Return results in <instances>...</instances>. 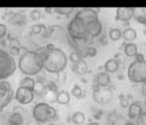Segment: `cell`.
<instances>
[{
  "mask_svg": "<svg viewBox=\"0 0 146 125\" xmlns=\"http://www.w3.org/2000/svg\"><path fill=\"white\" fill-rule=\"evenodd\" d=\"M47 53L42 58L43 69L50 73H60L65 71L68 65V57L63 50L53 45L46 46Z\"/></svg>",
  "mask_w": 146,
  "mask_h": 125,
  "instance_id": "cell-1",
  "label": "cell"
},
{
  "mask_svg": "<svg viewBox=\"0 0 146 125\" xmlns=\"http://www.w3.org/2000/svg\"><path fill=\"white\" fill-rule=\"evenodd\" d=\"M17 67L26 77L38 75L43 69V60L36 51H25L19 57Z\"/></svg>",
  "mask_w": 146,
  "mask_h": 125,
  "instance_id": "cell-2",
  "label": "cell"
},
{
  "mask_svg": "<svg viewBox=\"0 0 146 125\" xmlns=\"http://www.w3.org/2000/svg\"><path fill=\"white\" fill-rule=\"evenodd\" d=\"M32 115L33 120L40 124H45L57 119L58 111L47 102H39L33 107Z\"/></svg>",
  "mask_w": 146,
  "mask_h": 125,
  "instance_id": "cell-3",
  "label": "cell"
},
{
  "mask_svg": "<svg viewBox=\"0 0 146 125\" xmlns=\"http://www.w3.org/2000/svg\"><path fill=\"white\" fill-rule=\"evenodd\" d=\"M17 65L9 53L0 49V81H5L15 73Z\"/></svg>",
  "mask_w": 146,
  "mask_h": 125,
  "instance_id": "cell-4",
  "label": "cell"
},
{
  "mask_svg": "<svg viewBox=\"0 0 146 125\" xmlns=\"http://www.w3.org/2000/svg\"><path fill=\"white\" fill-rule=\"evenodd\" d=\"M127 77L133 83H143L146 81V61H134L129 65Z\"/></svg>",
  "mask_w": 146,
  "mask_h": 125,
  "instance_id": "cell-5",
  "label": "cell"
},
{
  "mask_svg": "<svg viewBox=\"0 0 146 125\" xmlns=\"http://www.w3.org/2000/svg\"><path fill=\"white\" fill-rule=\"evenodd\" d=\"M68 33L71 39H83L88 37L86 33V24L76 17H74L68 24Z\"/></svg>",
  "mask_w": 146,
  "mask_h": 125,
  "instance_id": "cell-6",
  "label": "cell"
},
{
  "mask_svg": "<svg viewBox=\"0 0 146 125\" xmlns=\"http://www.w3.org/2000/svg\"><path fill=\"white\" fill-rule=\"evenodd\" d=\"M112 97H113V93H112L111 89H106V87H98L96 85L94 87V93H92V99L96 103L100 104V105L108 104L111 101Z\"/></svg>",
  "mask_w": 146,
  "mask_h": 125,
  "instance_id": "cell-7",
  "label": "cell"
},
{
  "mask_svg": "<svg viewBox=\"0 0 146 125\" xmlns=\"http://www.w3.org/2000/svg\"><path fill=\"white\" fill-rule=\"evenodd\" d=\"M35 94L33 93V91L25 87H19L16 91H14V98L18 103L22 104V105H27L30 104L31 102L34 100Z\"/></svg>",
  "mask_w": 146,
  "mask_h": 125,
  "instance_id": "cell-8",
  "label": "cell"
},
{
  "mask_svg": "<svg viewBox=\"0 0 146 125\" xmlns=\"http://www.w3.org/2000/svg\"><path fill=\"white\" fill-rule=\"evenodd\" d=\"M75 17L81 19L86 25H87L88 23H90V22L98 20V12H96V10L94 9V8H83V9L79 10V11L76 13Z\"/></svg>",
  "mask_w": 146,
  "mask_h": 125,
  "instance_id": "cell-9",
  "label": "cell"
},
{
  "mask_svg": "<svg viewBox=\"0 0 146 125\" xmlns=\"http://www.w3.org/2000/svg\"><path fill=\"white\" fill-rule=\"evenodd\" d=\"M102 32V24L100 20L90 22L86 25V33L88 38H96L98 37Z\"/></svg>",
  "mask_w": 146,
  "mask_h": 125,
  "instance_id": "cell-10",
  "label": "cell"
},
{
  "mask_svg": "<svg viewBox=\"0 0 146 125\" xmlns=\"http://www.w3.org/2000/svg\"><path fill=\"white\" fill-rule=\"evenodd\" d=\"M57 94H58V87L55 85L54 83H50L49 85H46L45 87V91L42 94V97L48 102H56Z\"/></svg>",
  "mask_w": 146,
  "mask_h": 125,
  "instance_id": "cell-11",
  "label": "cell"
},
{
  "mask_svg": "<svg viewBox=\"0 0 146 125\" xmlns=\"http://www.w3.org/2000/svg\"><path fill=\"white\" fill-rule=\"evenodd\" d=\"M132 18V8L131 7H118L116 9V21L128 22Z\"/></svg>",
  "mask_w": 146,
  "mask_h": 125,
  "instance_id": "cell-12",
  "label": "cell"
},
{
  "mask_svg": "<svg viewBox=\"0 0 146 125\" xmlns=\"http://www.w3.org/2000/svg\"><path fill=\"white\" fill-rule=\"evenodd\" d=\"M96 85L98 87H106L110 83V77L106 71H100L94 77Z\"/></svg>",
  "mask_w": 146,
  "mask_h": 125,
  "instance_id": "cell-13",
  "label": "cell"
},
{
  "mask_svg": "<svg viewBox=\"0 0 146 125\" xmlns=\"http://www.w3.org/2000/svg\"><path fill=\"white\" fill-rule=\"evenodd\" d=\"M88 63L84 59L80 60L79 62L73 63V65H72V71L78 75H86L88 73Z\"/></svg>",
  "mask_w": 146,
  "mask_h": 125,
  "instance_id": "cell-14",
  "label": "cell"
},
{
  "mask_svg": "<svg viewBox=\"0 0 146 125\" xmlns=\"http://www.w3.org/2000/svg\"><path fill=\"white\" fill-rule=\"evenodd\" d=\"M142 106L139 102L135 101L129 104L128 107V117L130 119H137L139 115L142 113Z\"/></svg>",
  "mask_w": 146,
  "mask_h": 125,
  "instance_id": "cell-15",
  "label": "cell"
},
{
  "mask_svg": "<svg viewBox=\"0 0 146 125\" xmlns=\"http://www.w3.org/2000/svg\"><path fill=\"white\" fill-rule=\"evenodd\" d=\"M132 17L138 23L144 25L146 21V7H135L132 8Z\"/></svg>",
  "mask_w": 146,
  "mask_h": 125,
  "instance_id": "cell-16",
  "label": "cell"
},
{
  "mask_svg": "<svg viewBox=\"0 0 146 125\" xmlns=\"http://www.w3.org/2000/svg\"><path fill=\"white\" fill-rule=\"evenodd\" d=\"M14 97V91L13 89L9 91H1L0 89V107L4 108L11 102V100Z\"/></svg>",
  "mask_w": 146,
  "mask_h": 125,
  "instance_id": "cell-17",
  "label": "cell"
},
{
  "mask_svg": "<svg viewBox=\"0 0 146 125\" xmlns=\"http://www.w3.org/2000/svg\"><path fill=\"white\" fill-rule=\"evenodd\" d=\"M121 38H123V40L127 43H133V41H135V39L137 38V32L133 28H126L121 32Z\"/></svg>",
  "mask_w": 146,
  "mask_h": 125,
  "instance_id": "cell-18",
  "label": "cell"
},
{
  "mask_svg": "<svg viewBox=\"0 0 146 125\" xmlns=\"http://www.w3.org/2000/svg\"><path fill=\"white\" fill-rule=\"evenodd\" d=\"M119 69V63L117 62L115 59H110L104 63V69L106 73H116Z\"/></svg>",
  "mask_w": 146,
  "mask_h": 125,
  "instance_id": "cell-19",
  "label": "cell"
},
{
  "mask_svg": "<svg viewBox=\"0 0 146 125\" xmlns=\"http://www.w3.org/2000/svg\"><path fill=\"white\" fill-rule=\"evenodd\" d=\"M23 123H24V117L19 112L14 111L8 117V124L9 125H22Z\"/></svg>",
  "mask_w": 146,
  "mask_h": 125,
  "instance_id": "cell-20",
  "label": "cell"
},
{
  "mask_svg": "<svg viewBox=\"0 0 146 125\" xmlns=\"http://www.w3.org/2000/svg\"><path fill=\"white\" fill-rule=\"evenodd\" d=\"M70 101H71V95H70V93L68 91H58L56 102H58L59 104H62V105H67V104L70 103Z\"/></svg>",
  "mask_w": 146,
  "mask_h": 125,
  "instance_id": "cell-21",
  "label": "cell"
},
{
  "mask_svg": "<svg viewBox=\"0 0 146 125\" xmlns=\"http://www.w3.org/2000/svg\"><path fill=\"white\" fill-rule=\"evenodd\" d=\"M124 54L127 57L130 58H134L137 54H138V50H137V46L134 43H126L124 46Z\"/></svg>",
  "mask_w": 146,
  "mask_h": 125,
  "instance_id": "cell-22",
  "label": "cell"
},
{
  "mask_svg": "<svg viewBox=\"0 0 146 125\" xmlns=\"http://www.w3.org/2000/svg\"><path fill=\"white\" fill-rule=\"evenodd\" d=\"M35 83H36V81H35L33 77H23L21 81H20L19 87H25V89H28L33 91V89H34V87H35Z\"/></svg>",
  "mask_w": 146,
  "mask_h": 125,
  "instance_id": "cell-23",
  "label": "cell"
},
{
  "mask_svg": "<svg viewBox=\"0 0 146 125\" xmlns=\"http://www.w3.org/2000/svg\"><path fill=\"white\" fill-rule=\"evenodd\" d=\"M85 120H86V115H85V113L82 111L74 112L73 115H72V117H71V121L73 122L74 124H77V125L84 123Z\"/></svg>",
  "mask_w": 146,
  "mask_h": 125,
  "instance_id": "cell-24",
  "label": "cell"
},
{
  "mask_svg": "<svg viewBox=\"0 0 146 125\" xmlns=\"http://www.w3.org/2000/svg\"><path fill=\"white\" fill-rule=\"evenodd\" d=\"M53 11H54L55 13L59 14V15L68 16L75 11V8H73V7H54L53 8Z\"/></svg>",
  "mask_w": 146,
  "mask_h": 125,
  "instance_id": "cell-25",
  "label": "cell"
},
{
  "mask_svg": "<svg viewBox=\"0 0 146 125\" xmlns=\"http://www.w3.org/2000/svg\"><path fill=\"white\" fill-rule=\"evenodd\" d=\"M71 94L73 96H75L76 98H79V99L85 97V95H86V93H85V91H83V89L78 85H75L73 87V89H72V91H71Z\"/></svg>",
  "mask_w": 146,
  "mask_h": 125,
  "instance_id": "cell-26",
  "label": "cell"
},
{
  "mask_svg": "<svg viewBox=\"0 0 146 125\" xmlns=\"http://www.w3.org/2000/svg\"><path fill=\"white\" fill-rule=\"evenodd\" d=\"M45 87H46V85H45L42 81H36V83H35L34 89H33V93H34L35 95L42 96V94L45 91Z\"/></svg>",
  "mask_w": 146,
  "mask_h": 125,
  "instance_id": "cell-27",
  "label": "cell"
},
{
  "mask_svg": "<svg viewBox=\"0 0 146 125\" xmlns=\"http://www.w3.org/2000/svg\"><path fill=\"white\" fill-rule=\"evenodd\" d=\"M108 37L110 38V40L112 41H118L121 38V31L119 29H115V28H112L110 30L108 33Z\"/></svg>",
  "mask_w": 146,
  "mask_h": 125,
  "instance_id": "cell-28",
  "label": "cell"
},
{
  "mask_svg": "<svg viewBox=\"0 0 146 125\" xmlns=\"http://www.w3.org/2000/svg\"><path fill=\"white\" fill-rule=\"evenodd\" d=\"M46 30H47V28L45 27V25H43V24H36V25H33L32 27H31L32 33L37 34V35L42 34V33H44Z\"/></svg>",
  "mask_w": 146,
  "mask_h": 125,
  "instance_id": "cell-29",
  "label": "cell"
},
{
  "mask_svg": "<svg viewBox=\"0 0 146 125\" xmlns=\"http://www.w3.org/2000/svg\"><path fill=\"white\" fill-rule=\"evenodd\" d=\"M30 17L33 21H39L42 17V14H41V11L38 9H33L31 10L30 12Z\"/></svg>",
  "mask_w": 146,
  "mask_h": 125,
  "instance_id": "cell-30",
  "label": "cell"
},
{
  "mask_svg": "<svg viewBox=\"0 0 146 125\" xmlns=\"http://www.w3.org/2000/svg\"><path fill=\"white\" fill-rule=\"evenodd\" d=\"M68 60H70L73 63H77V62H79L80 60H82V58L80 57V55L78 54L77 52H72L71 54H70V56H69V59Z\"/></svg>",
  "mask_w": 146,
  "mask_h": 125,
  "instance_id": "cell-31",
  "label": "cell"
},
{
  "mask_svg": "<svg viewBox=\"0 0 146 125\" xmlns=\"http://www.w3.org/2000/svg\"><path fill=\"white\" fill-rule=\"evenodd\" d=\"M119 98H120V106L122 108H126L129 106V101L128 99H127L126 97H125L123 94H120V96H119Z\"/></svg>",
  "mask_w": 146,
  "mask_h": 125,
  "instance_id": "cell-32",
  "label": "cell"
},
{
  "mask_svg": "<svg viewBox=\"0 0 146 125\" xmlns=\"http://www.w3.org/2000/svg\"><path fill=\"white\" fill-rule=\"evenodd\" d=\"M137 125H146V112H142L137 117Z\"/></svg>",
  "mask_w": 146,
  "mask_h": 125,
  "instance_id": "cell-33",
  "label": "cell"
},
{
  "mask_svg": "<svg viewBox=\"0 0 146 125\" xmlns=\"http://www.w3.org/2000/svg\"><path fill=\"white\" fill-rule=\"evenodd\" d=\"M8 53H9L10 56H12L14 58V57L19 54V48L17 46H11L10 47V51Z\"/></svg>",
  "mask_w": 146,
  "mask_h": 125,
  "instance_id": "cell-34",
  "label": "cell"
},
{
  "mask_svg": "<svg viewBox=\"0 0 146 125\" xmlns=\"http://www.w3.org/2000/svg\"><path fill=\"white\" fill-rule=\"evenodd\" d=\"M6 34H7V27L4 24L0 23V40L3 39L6 36Z\"/></svg>",
  "mask_w": 146,
  "mask_h": 125,
  "instance_id": "cell-35",
  "label": "cell"
},
{
  "mask_svg": "<svg viewBox=\"0 0 146 125\" xmlns=\"http://www.w3.org/2000/svg\"><path fill=\"white\" fill-rule=\"evenodd\" d=\"M87 55L88 57H94L96 55V49L92 46H88L87 49Z\"/></svg>",
  "mask_w": 146,
  "mask_h": 125,
  "instance_id": "cell-36",
  "label": "cell"
},
{
  "mask_svg": "<svg viewBox=\"0 0 146 125\" xmlns=\"http://www.w3.org/2000/svg\"><path fill=\"white\" fill-rule=\"evenodd\" d=\"M134 58H135V61H137V62H143V61H145L144 56H143L142 54H139V53L134 57Z\"/></svg>",
  "mask_w": 146,
  "mask_h": 125,
  "instance_id": "cell-37",
  "label": "cell"
},
{
  "mask_svg": "<svg viewBox=\"0 0 146 125\" xmlns=\"http://www.w3.org/2000/svg\"><path fill=\"white\" fill-rule=\"evenodd\" d=\"M25 125H42V124L38 123V122H36L35 120H30V121H28Z\"/></svg>",
  "mask_w": 146,
  "mask_h": 125,
  "instance_id": "cell-38",
  "label": "cell"
},
{
  "mask_svg": "<svg viewBox=\"0 0 146 125\" xmlns=\"http://www.w3.org/2000/svg\"><path fill=\"white\" fill-rule=\"evenodd\" d=\"M142 93H143V95L146 97V81L145 83H143V85H142Z\"/></svg>",
  "mask_w": 146,
  "mask_h": 125,
  "instance_id": "cell-39",
  "label": "cell"
},
{
  "mask_svg": "<svg viewBox=\"0 0 146 125\" xmlns=\"http://www.w3.org/2000/svg\"><path fill=\"white\" fill-rule=\"evenodd\" d=\"M45 11H46L47 13H52L53 8H45Z\"/></svg>",
  "mask_w": 146,
  "mask_h": 125,
  "instance_id": "cell-40",
  "label": "cell"
},
{
  "mask_svg": "<svg viewBox=\"0 0 146 125\" xmlns=\"http://www.w3.org/2000/svg\"><path fill=\"white\" fill-rule=\"evenodd\" d=\"M86 125H100L98 122H90V123L86 124Z\"/></svg>",
  "mask_w": 146,
  "mask_h": 125,
  "instance_id": "cell-41",
  "label": "cell"
},
{
  "mask_svg": "<svg viewBox=\"0 0 146 125\" xmlns=\"http://www.w3.org/2000/svg\"><path fill=\"white\" fill-rule=\"evenodd\" d=\"M123 125H135V124H134V123H132L131 121H127V122H125V123L123 124Z\"/></svg>",
  "mask_w": 146,
  "mask_h": 125,
  "instance_id": "cell-42",
  "label": "cell"
},
{
  "mask_svg": "<svg viewBox=\"0 0 146 125\" xmlns=\"http://www.w3.org/2000/svg\"><path fill=\"white\" fill-rule=\"evenodd\" d=\"M2 111H3V108H2V107H0V113H1Z\"/></svg>",
  "mask_w": 146,
  "mask_h": 125,
  "instance_id": "cell-43",
  "label": "cell"
},
{
  "mask_svg": "<svg viewBox=\"0 0 146 125\" xmlns=\"http://www.w3.org/2000/svg\"><path fill=\"white\" fill-rule=\"evenodd\" d=\"M144 26H145V28H146V21H145V23H144Z\"/></svg>",
  "mask_w": 146,
  "mask_h": 125,
  "instance_id": "cell-44",
  "label": "cell"
}]
</instances>
